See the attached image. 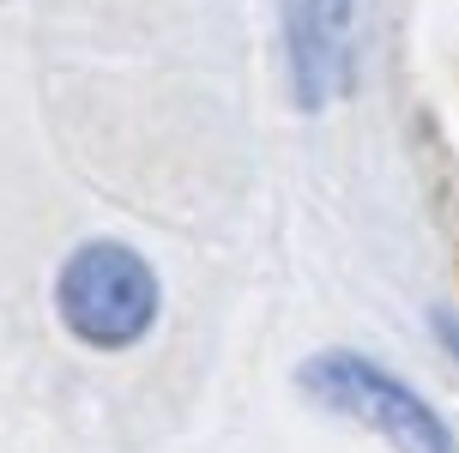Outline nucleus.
Instances as JSON below:
<instances>
[{"label":"nucleus","instance_id":"obj_1","mask_svg":"<svg viewBox=\"0 0 459 453\" xmlns=\"http://www.w3.org/2000/svg\"><path fill=\"white\" fill-rule=\"evenodd\" d=\"M302 387H308L321 405L344 411L351 423L375 430L399 453H459L447 423L417 399L411 387L393 381L387 369H375V362L351 357V351H326V357L302 362Z\"/></svg>","mask_w":459,"mask_h":453},{"label":"nucleus","instance_id":"obj_3","mask_svg":"<svg viewBox=\"0 0 459 453\" xmlns=\"http://www.w3.org/2000/svg\"><path fill=\"white\" fill-rule=\"evenodd\" d=\"M357 6L363 0H284V48H290V79H297L302 109H321L326 97L351 85Z\"/></svg>","mask_w":459,"mask_h":453},{"label":"nucleus","instance_id":"obj_2","mask_svg":"<svg viewBox=\"0 0 459 453\" xmlns=\"http://www.w3.org/2000/svg\"><path fill=\"white\" fill-rule=\"evenodd\" d=\"M61 320L85 344H134L152 315H158V278L139 254L115 248V242H91L61 266Z\"/></svg>","mask_w":459,"mask_h":453}]
</instances>
